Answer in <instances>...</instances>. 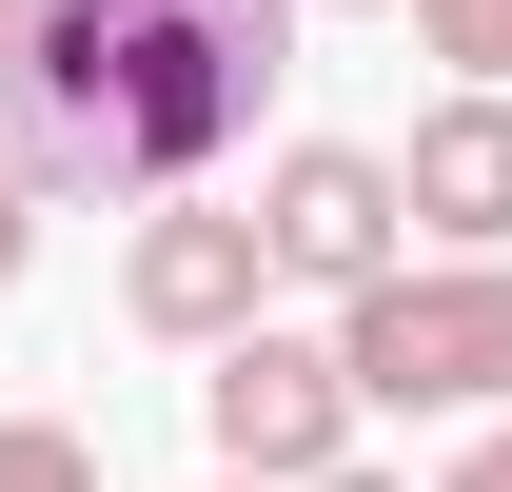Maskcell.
<instances>
[{
    "label": "cell",
    "mask_w": 512,
    "mask_h": 492,
    "mask_svg": "<svg viewBox=\"0 0 512 492\" xmlns=\"http://www.w3.org/2000/svg\"><path fill=\"white\" fill-rule=\"evenodd\" d=\"M20 20H40V0H0V60H20Z\"/></svg>",
    "instance_id": "obj_12"
},
{
    "label": "cell",
    "mask_w": 512,
    "mask_h": 492,
    "mask_svg": "<svg viewBox=\"0 0 512 492\" xmlns=\"http://www.w3.org/2000/svg\"><path fill=\"white\" fill-rule=\"evenodd\" d=\"M316 492H414V473H375V453H335V473H316Z\"/></svg>",
    "instance_id": "obj_11"
},
{
    "label": "cell",
    "mask_w": 512,
    "mask_h": 492,
    "mask_svg": "<svg viewBox=\"0 0 512 492\" xmlns=\"http://www.w3.org/2000/svg\"><path fill=\"white\" fill-rule=\"evenodd\" d=\"M414 60H453V99H512V0H394Z\"/></svg>",
    "instance_id": "obj_7"
},
{
    "label": "cell",
    "mask_w": 512,
    "mask_h": 492,
    "mask_svg": "<svg viewBox=\"0 0 512 492\" xmlns=\"http://www.w3.org/2000/svg\"><path fill=\"white\" fill-rule=\"evenodd\" d=\"M237 217H256V256H276V296H375L394 256H414V217H394V158H375V138H296Z\"/></svg>",
    "instance_id": "obj_4"
},
{
    "label": "cell",
    "mask_w": 512,
    "mask_h": 492,
    "mask_svg": "<svg viewBox=\"0 0 512 492\" xmlns=\"http://www.w3.org/2000/svg\"><path fill=\"white\" fill-rule=\"evenodd\" d=\"M355 414H512V256H394L375 296H335Z\"/></svg>",
    "instance_id": "obj_2"
},
{
    "label": "cell",
    "mask_w": 512,
    "mask_h": 492,
    "mask_svg": "<svg viewBox=\"0 0 512 492\" xmlns=\"http://www.w3.org/2000/svg\"><path fill=\"white\" fill-rule=\"evenodd\" d=\"M335 20H394V0H335Z\"/></svg>",
    "instance_id": "obj_13"
},
{
    "label": "cell",
    "mask_w": 512,
    "mask_h": 492,
    "mask_svg": "<svg viewBox=\"0 0 512 492\" xmlns=\"http://www.w3.org/2000/svg\"><path fill=\"white\" fill-rule=\"evenodd\" d=\"M217 492H237V473H217Z\"/></svg>",
    "instance_id": "obj_14"
},
{
    "label": "cell",
    "mask_w": 512,
    "mask_h": 492,
    "mask_svg": "<svg viewBox=\"0 0 512 492\" xmlns=\"http://www.w3.org/2000/svg\"><path fill=\"white\" fill-rule=\"evenodd\" d=\"M0 492H99V433L79 414H0Z\"/></svg>",
    "instance_id": "obj_8"
},
{
    "label": "cell",
    "mask_w": 512,
    "mask_h": 492,
    "mask_svg": "<svg viewBox=\"0 0 512 492\" xmlns=\"http://www.w3.org/2000/svg\"><path fill=\"white\" fill-rule=\"evenodd\" d=\"M434 492H512V414H493V433H473V453H453V473H434Z\"/></svg>",
    "instance_id": "obj_10"
},
{
    "label": "cell",
    "mask_w": 512,
    "mask_h": 492,
    "mask_svg": "<svg viewBox=\"0 0 512 492\" xmlns=\"http://www.w3.org/2000/svg\"><path fill=\"white\" fill-rule=\"evenodd\" d=\"M119 315H138V335H178V355H237L256 315H276L256 217H237V197H158V217H138V256H119Z\"/></svg>",
    "instance_id": "obj_5"
},
{
    "label": "cell",
    "mask_w": 512,
    "mask_h": 492,
    "mask_svg": "<svg viewBox=\"0 0 512 492\" xmlns=\"http://www.w3.org/2000/svg\"><path fill=\"white\" fill-rule=\"evenodd\" d=\"M197 433H217V473H237V492H316V473H335V453H355L375 414H355L335 335H276V315H256L237 355L197 374Z\"/></svg>",
    "instance_id": "obj_3"
},
{
    "label": "cell",
    "mask_w": 512,
    "mask_h": 492,
    "mask_svg": "<svg viewBox=\"0 0 512 492\" xmlns=\"http://www.w3.org/2000/svg\"><path fill=\"white\" fill-rule=\"evenodd\" d=\"M20 256H40V197H20V158H0V296H20Z\"/></svg>",
    "instance_id": "obj_9"
},
{
    "label": "cell",
    "mask_w": 512,
    "mask_h": 492,
    "mask_svg": "<svg viewBox=\"0 0 512 492\" xmlns=\"http://www.w3.org/2000/svg\"><path fill=\"white\" fill-rule=\"evenodd\" d=\"M394 217L434 256H512V99H434L394 138Z\"/></svg>",
    "instance_id": "obj_6"
},
{
    "label": "cell",
    "mask_w": 512,
    "mask_h": 492,
    "mask_svg": "<svg viewBox=\"0 0 512 492\" xmlns=\"http://www.w3.org/2000/svg\"><path fill=\"white\" fill-rule=\"evenodd\" d=\"M296 79V0H40L0 60L20 197H197Z\"/></svg>",
    "instance_id": "obj_1"
}]
</instances>
